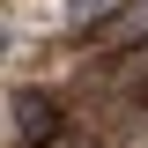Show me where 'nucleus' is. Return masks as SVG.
Segmentation results:
<instances>
[{"label":"nucleus","mask_w":148,"mask_h":148,"mask_svg":"<svg viewBox=\"0 0 148 148\" xmlns=\"http://www.w3.org/2000/svg\"><path fill=\"white\" fill-rule=\"evenodd\" d=\"M59 133H67V119H59V104L45 89H15L8 96V141L15 148H59Z\"/></svg>","instance_id":"1"},{"label":"nucleus","mask_w":148,"mask_h":148,"mask_svg":"<svg viewBox=\"0 0 148 148\" xmlns=\"http://www.w3.org/2000/svg\"><path fill=\"white\" fill-rule=\"evenodd\" d=\"M119 15H126V0H67V30H96L104 37Z\"/></svg>","instance_id":"2"},{"label":"nucleus","mask_w":148,"mask_h":148,"mask_svg":"<svg viewBox=\"0 0 148 148\" xmlns=\"http://www.w3.org/2000/svg\"><path fill=\"white\" fill-rule=\"evenodd\" d=\"M104 45H133V52H141L148 45V0H126V15L104 30Z\"/></svg>","instance_id":"3"}]
</instances>
